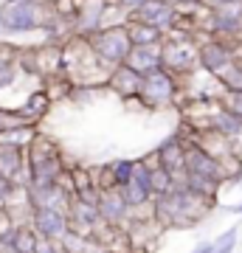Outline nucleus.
Returning <instances> with one entry per match:
<instances>
[{"label": "nucleus", "mask_w": 242, "mask_h": 253, "mask_svg": "<svg viewBox=\"0 0 242 253\" xmlns=\"http://www.w3.org/2000/svg\"><path fill=\"white\" fill-rule=\"evenodd\" d=\"M208 208H214V200H203L197 194H192L183 183L172 186L166 194H158L149 203L155 225L161 228H192L194 222L206 217Z\"/></svg>", "instance_id": "1"}, {"label": "nucleus", "mask_w": 242, "mask_h": 253, "mask_svg": "<svg viewBox=\"0 0 242 253\" xmlns=\"http://www.w3.org/2000/svg\"><path fill=\"white\" fill-rule=\"evenodd\" d=\"M51 0H0V34L23 37L54 20Z\"/></svg>", "instance_id": "2"}, {"label": "nucleus", "mask_w": 242, "mask_h": 253, "mask_svg": "<svg viewBox=\"0 0 242 253\" xmlns=\"http://www.w3.org/2000/svg\"><path fill=\"white\" fill-rule=\"evenodd\" d=\"M161 68L172 76H183L197 68V40L192 34L166 31L161 37Z\"/></svg>", "instance_id": "3"}, {"label": "nucleus", "mask_w": 242, "mask_h": 253, "mask_svg": "<svg viewBox=\"0 0 242 253\" xmlns=\"http://www.w3.org/2000/svg\"><path fill=\"white\" fill-rule=\"evenodd\" d=\"M88 45L101 65L116 68V65H121L127 59L133 42H130V37H127L124 23H118V26H101V28H96L93 34H88Z\"/></svg>", "instance_id": "4"}, {"label": "nucleus", "mask_w": 242, "mask_h": 253, "mask_svg": "<svg viewBox=\"0 0 242 253\" xmlns=\"http://www.w3.org/2000/svg\"><path fill=\"white\" fill-rule=\"evenodd\" d=\"M180 82L178 76H172L163 68H152V71L141 73V84H138V99L146 107H166L178 99Z\"/></svg>", "instance_id": "5"}, {"label": "nucleus", "mask_w": 242, "mask_h": 253, "mask_svg": "<svg viewBox=\"0 0 242 253\" xmlns=\"http://www.w3.org/2000/svg\"><path fill=\"white\" fill-rule=\"evenodd\" d=\"M37 236L43 239H51V242H59L68 231H71V219H68V211L56 206H31L28 208V222H26Z\"/></svg>", "instance_id": "6"}, {"label": "nucleus", "mask_w": 242, "mask_h": 253, "mask_svg": "<svg viewBox=\"0 0 242 253\" xmlns=\"http://www.w3.org/2000/svg\"><path fill=\"white\" fill-rule=\"evenodd\" d=\"M234 54H237V42L223 40V37H203V42H197V68L208 71L211 76H220L234 65Z\"/></svg>", "instance_id": "7"}, {"label": "nucleus", "mask_w": 242, "mask_h": 253, "mask_svg": "<svg viewBox=\"0 0 242 253\" xmlns=\"http://www.w3.org/2000/svg\"><path fill=\"white\" fill-rule=\"evenodd\" d=\"M118 194H121V200H124L127 206L135 211H141V208H146L149 203H152V186H149V166L144 161H135V169H133V177L121 186V189H116Z\"/></svg>", "instance_id": "8"}, {"label": "nucleus", "mask_w": 242, "mask_h": 253, "mask_svg": "<svg viewBox=\"0 0 242 253\" xmlns=\"http://www.w3.org/2000/svg\"><path fill=\"white\" fill-rule=\"evenodd\" d=\"M130 20L144 23V26H152L161 34H166L172 28V23H175V6L169 0H144L141 6L130 14Z\"/></svg>", "instance_id": "9"}, {"label": "nucleus", "mask_w": 242, "mask_h": 253, "mask_svg": "<svg viewBox=\"0 0 242 253\" xmlns=\"http://www.w3.org/2000/svg\"><path fill=\"white\" fill-rule=\"evenodd\" d=\"M96 208H99V219L101 225H110V228H124L130 219H133V208L127 206L121 194L116 189H107V191H99V200H96Z\"/></svg>", "instance_id": "10"}, {"label": "nucleus", "mask_w": 242, "mask_h": 253, "mask_svg": "<svg viewBox=\"0 0 242 253\" xmlns=\"http://www.w3.org/2000/svg\"><path fill=\"white\" fill-rule=\"evenodd\" d=\"M206 129L208 132H214V135L225 138L228 144H234L237 138H242V118L234 113V110L223 107L220 101L214 104V110L208 113L206 118Z\"/></svg>", "instance_id": "11"}, {"label": "nucleus", "mask_w": 242, "mask_h": 253, "mask_svg": "<svg viewBox=\"0 0 242 253\" xmlns=\"http://www.w3.org/2000/svg\"><path fill=\"white\" fill-rule=\"evenodd\" d=\"M0 177H3V180H9L11 186H26V180H28L26 149L0 144Z\"/></svg>", "instance_id": "12"}, {"label": "nucleus", "mask_w": 242, "mask_h": 253, "mask_svg": "<svg viewBox=\"0 0 242 253\" xmlns=\"http://www.w3.org/2000/svg\"><path fill=\"white\" fill-rule=\"evenodd\" d=\"M68 219H71V228L79 231V234H88V231H93V228L101 222L96 203L79 200V197H73V194H71V200H68Z\"/></svg>", "instance_id": "13"}, {"label": "nucleus", "mask_w": 242, "mask_h": 253, "mask_svg": "<svg viewBox=\"0 0 242 253\" xmlns=\"http://www.w3.org/2000/svg\"><path fill=\"white\" fill-rule=\"evenodd\" d=\"M113 93H118L121 99H138V84H141V73H135L133 68H127L124 62L110 68L107 79H104Z\"/></svg>", "instance_id": "14"}, {"label": "nucleus", "mask_w": 242, "mask_h": 253, "mask_svg": "<svg viewBox=\"0 0 242 253\" xmlns=\"http://www.w3.org/2000/svg\"><path fill=\"white\" fill-rule=\"evenodd\" d=\"M183 152H186V144L180 141V135L175 132V135H166L161 141V146L155 149V163L161 166V169H166V172L178 174L180 169H183Z\"/></svg>", "instance_id": "15"}, {"label": "nucleus", "mask_w": 242, "mask_h": 253, "mask_svg": "<svg viewBox=\"0 0 242 253\" xmlns=\"http://www.w3.org/2000/svg\"><path fill=\"white\" fill-rule=\"evenodd\" d=\"M127 68H133L135 73H146L152 68H161V42L152 45H133L124 59Z\"/></svg>", "instance_id": "16"}, {"label": "nucleus", "mask_w": 242, "mask_h": 253, "mask_svg": "<svg viewBox=\"0 0 242 253\" xmlns=\"http://www.w3.org/2000/svg\"><path fill=\"white\" fill-rule=\"evenodd\" d=\"M51 93L45 90H31L28 93V99H26V104H23V110H17L20 116L26 118V121H31V124H34L37 118H43L45 113H48V110H51Z\"/></svg>", "instance_id": "17"}, {"label": "nucleus", "mask_w": 242, "mask_h": 253, "mask_svg": "<svg viewBox=\"0 0 242 253\" xmlns=\"http://www.w3.org/2000/svg\"><path fill=\"white\" fill-rule=\"evenodd\" d=\"M37 135V126L34 124H14V126H6L3 132H0V144L6 146H20V149H26Z\"/></svg>", "instance_id": "18"}, {"label": "nucleus", "mask_w": 242, "mask_h": 253, "mask_svg": "<svg viewBox=\"0 0 242 253\" xmlns=\"http://www.w3.org/2000/svg\"><path fill=\"white\" fill-rule=\"evenodd\" d=\"M124 28H127V37H130L133 45H152V42H161V37H163L158 28L144 26V23H135V20H127Z\"/></svg>", "instance_id": "19"}, {"label": "nucleus", "mask_w": 242, "mask_h": 253, "mask_svg": "<svg viewBox=\"0 0 242 253\" xmlns=\"http://www.w3.org/2000/svg\"><path fill=\"white\" fill-rule=\"evenodd\" d=\"M17 51H11V48L0 45V90H6L14 84L17 79Z\"/></svg>", "instance_id": "20"}, {"label": "nucleus", "mask_w": 242, "mask_h": 253, "mask_svg": "<svg viewBox=\"0 0 242 253\" xmlns=\"http://www.w3.org/2000/svg\"><path fill=\"white\" fill-rule=\"evenodd\" d=\"M110 169H113V183H116V189H121V186L133 177L135 161L133 158H118V161H110Z\"/></svg>", "instance_id": "21"}, {"label": "nucleus", "mask_w": 242, "mask_h": 253, "mask_svg": "<svg viewBox=\"0 0 242 253\" xmlns=\"http://www.w3.org/2000/svg\"><path fill=\"white\" fill-rule=\"evenodd\" d=\"M14 124H31V121H26V118L20 116L17 110H0V132L6 129V126H14Z\"/></svg>", "instance_id": "22"}, {"label": "nucleus", "mask_w": 242, "mask_h": 253, "mask_svg": "<svg viewBox=\"0 0 242 253\" xmlns=\"http://www.w3.org/2000/svg\"><path fill=\"white\" fill-rule=\"evenodd\" d=\"M34 253H59V245L51 242V239H43V236H37Z\"/></svg>", "instance_id": "23"}, {"label": "nucleus", "mask_w": 242, "mask_h": 253, "mask_svg": "<svg viewBox=\"0 0 242 253\" xmlns=\"http://www.w3.org/2000/svg\"><path fill=\"white\" fill-rule=\"evenodd\" d=\"M242 0H200L203 9H223V6H240Z\"/></svg>", "instance_id": "24"}, {"label": "nucleus", "mask_w": 242, "mask_h": 253, "mask_svg": "<svg viewBox=\"0 0 242 253\" xmlns=\"http://www.w3.org/2000/svg\"><path fill=\"white\" fill-rule=\"evenodd\" d=\"M11 189H14V186H11L9 180H3V177H0V208L6 206V200H9V194H11Z\"/></svg>", "instance_id": "25"}, {"label": "nucleus", "mask_w": 242, "mask_h": 253, "mask_svg": "<svg viewBox=\"0 0 242 253\" xmlns=\"http://www.w3.org/2000/svg\"><path fill=\"white\" fill-rule=\"evenodd\" d=\"M211 251H214V242H200V245H194L189 253H211Z\"/></svg>", "instance_id": "26"}, {"label": "nucleus", "mask_w": 242, "mask_h": 253, "mask_svg": "<svg viewBox=\"0 0 242 253\" xmlns=\"http://www.w3.org/2000/svg\"><path fill=\"white\" fill-rule=\"evenodd\" d=\"M172 6H186V3H200V0H169Z\"/></svg>", "instance_id": "27"}, {"label": "nucleus", "mask_w": 242, "mask_h": 253, "mask_svg": "<svg viewBox=\"0 0 242 253\" xmlns=\"http://www.w3.org/2000/svg\"><path fill=\"white\" fill-rule=\"evenodd\" d=\"M228 211H234V214H240V217H242V203H240V206H228Z\"/></svg>", "instance_id": "28"}, {"label": "nucleus", "mask_w": 242, "mask_h": 253, "mask_svg": "<svg viewBox=\"0 0 242 253\" xmlns=\"http://www.w3.org/2000/svg\"><path fill=\"white\" fill-rule=\"evenodd\" d=\"M144 253H152V251H144Z\"/></svg>", "instance_id": "29"}]
</instances>
